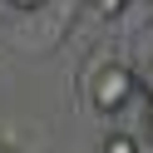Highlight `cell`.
<instances>
[{
  "instance_id": "1",
  "label": "cell",
  "mask_w": 153,
  "mask_h": 153,
  "mask_svg": "<svg viewBox=\"0 0 153 153\" xmlns=\"http://www.w3.org/2000/svg\"><path fill=\"white\" fill-rule=\"evenodd\" d=\"M84 94H89V109L94 114H119L123 104L138 94V74L119 59H104L84 74Z\"/></svg>"
},
{
  "instance_id": "2",
  "label": "cell",
  "mask_w": 153,
  "mask_h": 153,
  "mask_svg": "<svg viewBox=\"0 0 153 153\" xmlns=\"http://www.w3.org/2000/svg\"><path fill=\"white\" fill-rule=\"evenodd\" d=\"M30 133L20 128V119H0V153H25Z\"/></svg>"
},
{
  "instance_id": "3",
  "label": "cell",
  "mask_w": 153,
  "mask_h": 153,
  "mask_svg": "<svg viewBox=\"0 0 153 153\" xmlns=\"http://www.w3.org/2000/svg\"><path fill=\"white\" fill-rule=\"evenodd\" d=\"M99 153H138V138H133V133H104Z\"/></svg>"
},
{
  "instance_id": "4",
  "label": "cell",
  "mask_w": 153,
  "mask_h": 153,
  "mask_svg": "<svg viewBox=\"0 0 153 153\" xmlns=\"http://www.w3.org/2000/svg\"><path fill=\"white\" fill-rule=\"evenodd\" d=\"M123 5H128V0H89L84 15H94V20H114V15H123Z\"/></svg>"
},
{
  "instance_id": "5",
  "label": "cell",
  "mask_w": 153,
  "mask_h": 153,
  "mask_svg": "<svg viewBox=\"0 0 153 153\" xmlns=\"http://www.w3.org/2000/svg\"><path fill=\"white\" fill-rule=\"evenodd\" d=\"M50 0H5V10H15V15H35V10H45Z\"/></svg>"
},
{
  "instance_id": "6",
  "label": "cell",
  "mask_w": 153,
  "mask_h": 153,
  "mask_svg": "<svg viewBox=\"0 0 153 153\" xmlns=\"http://www.w3.org/2000/svg\"><path fill=\"white\" fill-rule=\"evenodd\" d=\"M148 138H153V104H148Z\"/></svg>"
}]
</instances>
